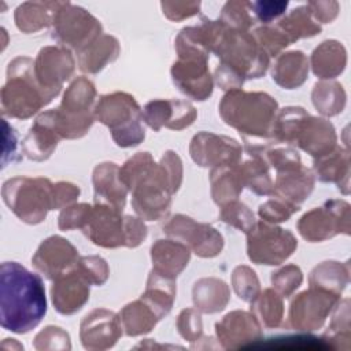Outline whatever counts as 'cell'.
I'll return each instance as SVG.
<instances>
[{
  "label": "cell",
  "mask_w": 351,
  "mask_h": 351,
  "mask_svg": "<svg viewBox=\"0 0 351 351\" xmlns=\"http://www.w3.org/2000/svg\"><path fill=\"white\" fill-rule=\"evenodd\" d=\"M119 177L129 192L136 214L144 221L165 218L171 195L182 182V162L174 151H166L156 163L149 152H137L119 167Z\"/></svg>",
  "instance_id": "6da1fadb"
},
{
  "label": "cell",
  "mask_w": 351,
  "mask_h": 351,
  "mask_svg": "<svg viewBox=\"0 0 351 351\" xmlns=\"http://www.w3.org/2000/svg\"><path fill=\"white\" fill-rule=\"evenodd\" d=\"M47 313L41 277L18 262L0 267V324L3 329L23 335L34 329Z\"/></svg>",
  "instance_id": "7a4b0ae2"
},
{
  "label": "cell",
  "mask_w": 351,
  "mask_h": 351,
  "mask_svg": "<svg viewBox=\"0 0 351 351\" xmlns=\"http://www.w3.org/2000/svg\"><path fill=\"white\" fill-rule=\"evenodd\" d=\"M277 110V101L270 95L243 89L228 90L219 103V115L223 122L244 138H269Z\"/></svg>",
  "instance_id": "3957f363"
},
{
  "label": "cell",
  "mask_w": 351,
  "mask_h": 351,
  "mask_svg": "<svg viewBox=\"0 0 351 351\" xmlns=\"http://www.w3.org/2000/svg\"><path fill=\"white\" fill-rule=\"evenodd\" d=\"M96 89L92 81L77 77L66 89L59 107L41 112L37 119L45 123L62 138L85 136L95 121Z\"/></svg>",
  "instance_id": "277c9868"
},
{
  "label": "cell",
  "mask_w": 351,
  "mask_h": 351,
  "mask_svg": "<svg viewBox=\"0 0 351 351\" xmlns=\"http://www.w3.org/2000/svg\"><path fill=\"white\" fill-rule=\"evenodd\" d=\"M53 97L40 85L33 59L16 56L8 63L5 84L0 92L1 114L4 117L27 119L51 103Z\"/></svg>",
  "instance_id": "5b68a950"
},
{
  "label": "cell",
  "mask_w": 351,
  "mask_h": 351,
  "mask_svg": "<svg viewBox=\"0 0 351 351\" xmlns=\"http://www.w3.org/2000/svg\"><path fill=\"white\" fill-rule=\"evenodd\" d=\"M211 52L218 56L221 66L244 81L265 75L270 63V58L262 51L251 33L229 29L223 23Z\"/></svg>",
  "instance_id": "8992f818"
},
{
  "label": "cell",
  "mask_w": 351,
  "mask_h": 351,
  "mask_svg": "<svg viewBox=\"0 0 351 351\" xmlns=\"http://www.w3.org/2000/svg\"><path fill=\"white\" fill-rule=\"evenodd\" d=\"M1 197L22 222L37 225L53 210V184L45 177L16 176L3 182Z\"/></svg>",
  "instance_id": "52a82bcc"
},
{
  "label": "cell",
  "mask_w": 351,
  "mask_h": 351,
  "mask_svg": "<svg viewBox=\"0 0 351 351\" xmlns=\"http://www.w3.org/2000/svg\"><path fill=\"white\" fill-rule=\"evenodd\" d=\"M143 110L136 99L126 92L103 95L95 104V119L108 126L118 147L138 145L144 137Z\"/></svg>",
  "instance_id": "ba28073f"
},
{
  "label": "cell",
  "mask_w": 351,
  "mask_h": 351,
  "mask_svg": "<svg viewBox=\"0 0 351 351\" xmlns=\"http://www.w3.org/2000/svg\"><path fill=\"white\" fill-rule=\"evenodd\" d=\"M52 38L78 53L101 36L100 22L81 7L58 3L52 15Z\"/></svg>",
  "instance_id": "9c48e42d"
},
{
  "label": "cell",
  "mask_w": 351,
  "mask_h": 351,
  "mask_svg": "<svg viewBox=\"0 0 351 351\" xmlns=\"http://www.w3.org/2000/svg\"><path fill=\"white\" fill-rule=\"evenodd\" d=\"M298 240L292 232L269 222H256L247 233V255L256 265L278 266L296 250Z\"/></svg>",
  "instance_id": "30bf717a"
},
{
  "label": "cell",
  "mask_w": 351,
  "mask_h": 351,
  "mask_svg": "<svg viewBox=\"0 0 351 351\" xmlns=\"http://www.w3.org/2000/svg\"><path fill=\"white\" fill-rule=\"evenodd\" d=\"M300 236L310 241L318 243L339 233H350V204L344 200H328L321 207L307 211L298 221Z\"/></svg>",
  "instance_id": "8fae6325"
},
{
  "label": "cell",
  "mask_w": 351,
  "mask_h": 351,
  "mask_svg": "<svg viewBox=\"0 0 351 351\" xmlns=\"http://www.w3.org/2000/svg\"><path fill=\"white\" fill-rule=\"evenodd\" d=\"M339 300L340 296L332 292L310 287L291 300L288 326L307 333L321 329Z\"/></svg>",
  "instance_id": "7c38bea8"
},
{
  "label": "cell",
  "mask_w": 351,
  "mask_h": 351,
  "mask_svg": "<svg viewBox=\"0 0 351 351\" xmlns=\"http://www.w3.org/2000/svg\"><path fill=\"white\" fill-rule=\"evenodd\" d=\"M163 232L170 239L188 245L200 258H214L223 248V237L215 228L184 214L174 215L163 226Z\"/></svg>",
  "instance_id": "4fadbf2b"
},
{
  "label": "cell",
  "mask_w": 351,
  "mask_h": 351,
  "mask_svg": "<svg viewBox=\"0 0 351 351\" xmlns=\"http://www.w3.org/2000/svg\"><path fill=\"white\" fill-rule=\"evenodd\" d=\"M189 154L196 165L214 169L240 163L243 148L228 136L200 132L192 137Z\"/></svg>",
  "instance_id": "5bb4252c"
},
{
  "label": "cell",
  "mask_w": 351,
  "mask_h": 351,
  "mask_svg": "<svg viewBox=\"0 0 351 351\" xmlns=\"http://www.w3.org/2000/svg\"><path fill=\"white\" fill-rule=\"evenodd\" d=\"M82 232L95 245L103 248L126 245L125 215H122V211L107 204L95 203Z\"/></svg>",
  "instance_id": "9a60e30c"
},
{
  "label": "cell",
  "mask_w": 351,
  "mask_h": 351,
  "mask_svg": "<svg viewBox=\"0 0 351 351\" xmlns=\"http://www.w3.org/2000/svg\"><path fill=\"white\" fill-rule=\"evenodd\" d=\"M123 333L119 315L107 308H96L80 324V340L85 350L104 351L117 344Z\"/></svg>",
  "instance_id": "2e32d148"
},
{
  "label": "cell",
  "mask_w": 351,
  "mask_h": 351,
  "mask_svg": "<svg viewBox=\"0 0 351 351\" xmlns=\"http://www.w3.org/2000/svg\"><path fill=\"white\" fill-rule=\"evenodd\" d=\"M215 336L223 350L250 348L263 336L262 325L251 311L234 310L215 324Z\"/></svg>",
  "instance_id": "e0dca14e"
},
{
  "label": "cell",
  "mask_w": 351,
  "mask_h": 351,
  "mask_svg": "<svg viewBox=\"0 0 351 351\" xmlns=\"http://www.w3.org/2000/svg\"><path fill=\"white\" fill-rule=\"evenodd\" d=\"M74 69V58L64 47H44L34 60V73L40 85L55 97L63 82L73 75Z\"/></svg>",
  "instance_id": "ac0fdd59"
},
{
  "label": "cell",
  "mask_w": 351,
  "mask_h": 351,
  "mask_svg": "<svg viewBox=\"0 0 351 351\" xmlns=\"http://www.w3.org/2000/svg\"><path fill=\"white\" fill-rule=\"evenodd\" d=\"M77 248L62 236H49L43 240L32 256V265L48 280H56L71 270L78 262Z\"/></svg>",
  "instance_id": "d6986e66"
},
{
  "label": "cell",
  "mask_w": 351,
  "mask_h": 351,
  "mask_svg": "<svg viewBox=\"0 0 351 351\" xmlns=\"http://www.w3.org/2000/svg\"><path fill=\"white\" fill-rule=\"evenodd\" d=\"M336 141L333 125L328 119L311 117L308 112L299 119L289 138L291 145H298L314 159L335 149Z\"/></svg>",
  "instance_id": "ffe728a7"
},
{
  "label": "cell",
  "mask_w": 351,
  "mask_h": 351,
  "mask_svg": "<svg viewBox=\"0 0 351 351\" xmlns=\"http://www.w3.org/2000/svg\"><path fill=\"white\" fill-rule=\"evenodd\" d=\"M207 62L202 58H178L173 63L171 78L181 93L199 101L211 96L214 81Z\"/></svg>",
  "instance_id": "44dd1931"
},
{
  "label": "cell",
  "mask_w": 351,
  "mask_h": 351,
  "mask_svg": "<svg viewBox=\"0 0 351 351\" xmlns=\"http://www.w3.org/2000/svg\"><path fill=\"white\" fill-rule=\"evenodd\" d=\"M143 121L155 132L162 128L182 130L191 126L196 117V108L186 100L156 99L148 101L143 108Z\"/></svg>",
  "instance_id": "7402d4cb"
},
{
  "label": "cell",
  "mask_w": 351,
  "mask_h": 351,
  "mask_svg": "<svg viewBox=\"0 0 351 351\" xmlns=\"http://www.w3.org/2000/svg\"><path fill=\"white\" fill-rule=\"evenodd\" d=\"M90 282L78 270L77 265L53 280L51 298L55 310L63 315H71L80 311L89 300Z\"/></svg>",
  "instance_id": "603a6c76"
},
{
  "label": "cell",
  "mask_w": 351,
  "mask_h": 351,
  "mask_svg": "<svg viewBox=\"0 0 351 351\" xmlns=\"http://www.w3.org/2000/svg\"><path fill=\"white\" fill-rule=\"evenodd\" d=\"M95 203L107 204L119 211L125 208L128 188L119 177V166L114 162H104L93 169L92 176Z\"/></svg>",
  "instance_id": "cb8c5ba5"
},
{
  "label": "cell",
  "mask_w": 351,
  "mask_h": 351,
  "mask_svg": "<svg viewBox=\"0 0 351 351\" xmlns=\"http://www.w3.org/2000/svg\"><path fill=\"white\" fill-rule=\"evenodd\" d=\"M315 177L313 170L300 165L298 167L278 171L273 182V196L291 204L299 206L310 196L314 189Z\"/></svg>",
  "instance_id": "d4e9b609"
},
{
  "label": "cell",
  "mask_w": 351,
  "mask_h": 351,
  "mask_svg": "<svg viewBox=\"0 0 351 351\" xmlns=\"http://www.w3.org/2000/svg\"><path fill=\"white\" fill-rule=\"evenodd\" d=\"M191 250L181 241L173 239H159L151 245L152 270L169 278L177 276L188 266Z\"/></svg>",
  "instance_id": "484cf974"
},
{
  "label": "cell",
  "mask_w": 351,
  "mask_h": 351,
  "mask_svg": "<svg viewBox=\"0 0 351 351\" xmlns=\"http://www.w3.org/2000/svg\"><path fill=\"white\" fill-rule=\"evenodd\" d=\"M247 143V141H245ZM245 151L248 158L239 163V170L244 186L259 196H269L273 193V180L269 174V165L256 149L255 144L247 143Z\"/></svg>",
  "instance_id": "4316f807"
},
{
  "label": "cell",
  "mask_w": 351,
  "mask_h": 351,
  "mask_svg": "<svg viewBox=\"0 0 351 351\" xmlns=\"http://www.w3.org/2000/svg\"><path fill=\"white\" fill-rule=\"evenodd\" d=\"M308 75V60L302 51H291L277 56L271 67L273 81L284 89H295L304 84Z\"/></svg>",
  "instance_id": "83f0119b"
},
{
  "label": "cell",
  "mask_w": 351,
  "mask_h": 351,
  "mask_svg": "<svg viewBox=\"0 0 351 351\" xmlns=\"http://www.w3.org/2000/svg\"><path fill=\"white\" fill-rule=\"evenodd\" d=\"M195 308L200 313L214 314L222 311L230 299V291L225 281L215 277H204L192 288Z\"/></svg>",
  "instance_id": "f1b7e54d"
},
{
  "label": "cell",
  "mask_w": 351,
  "mask_h": 351,
  "mask_svg": "<svg viewBox=\"0 0 351 351\" xmlns=\"http://www.w3.org/2000/svg\"><path fill=\"white\" fill-rule=\"evenodd\" d=\"M314 171L322 182H336L344 195L348 193L350 160L348 151L336 147L330 152L314 159Z\"/></svg>",
  "instance_id": "f546056e"
},
{
  "label": "cell",
  "mask_w": 351,
  "mask_h": 351,
  "mask_svg": "<svg viewBox=\"0 0 351 351\" xmlns=\"http://www.w3.org/2000/svg\"><path fill=\"white\" fill-rule=\"evenodd\" d=\"M119 319L123 333L134 337L149 333L162 318L151 304L140 298L122 308L119 313Z\"/></svg>",
  "instance_id": "4dcf8cb0"
},
{
  "label": "cell",
  "mask_w": 351,
  "mask_h": 351,
  "mask_svg": "<svg viewBox=\"0 0 351 351\" xmlns=\"http://www.w3.org/2000/svg\"><path fill=\"white\" fill-rule=\"evenodd\" d=\"M121 52L119 43L115 37L101 34L85 51L78 53V67L88 74L101 71L108 63L114 62Z\"/></svg>",
  "instance_id": "1f68e13d"
},
{
  "label": "cell",
  "mask_w": 351,
  "mask_h": 351,
  "mask_svg": "<svg viewBox=\"0 0 351 351\" xmlns=\"http://www.w3.org/2000/svg\"><path fill=\"white\" fill-rule=\"evenodd\" d=\"M310 60L313 73L317 77L322 80L335 78L346 67V49L339 41L326 40L313 51Z\"/></svg>",
  "instance_id": "d6a6232c"
},
{
  "label": "cell",
  "mask_w": 351,
  "mask_h": 351,
  "mask_svg": "<svg viewBox=\"0 0 351 351\" xmlns=\"http://www.w3.org/2000/svg\"><path fill=\"white\" fill-rule=\"evenodd\" d=\"M210 184L213 200L218 206H222L230 200H236L244 188L239 163L211 169Z\"/></svg>",
  "instance_id": "836d02e7"
},
{
  "label": "cell",
  "mask_w": 351,
  "mask_h": 351,
  "mask_svg": "<svg viewBox=\"0 0 351 351\" xmlns=\"http://www.w3.org/2000/svg\"><path fill=\"white\" fill-rule=\"evenodd\" d=\"M59 137L43 122L34 119L27 134L22 140V154L30 160H47L55 151Z\"/></svg>",
  "instance_id": "e575fe53"
},
{
  "label": "cell",
  "mask_w": 351,
  "mask_h": 351,
  "mask_svg": "<svg viewBox=\"0 0 351 351\" xmlns=\"http://www.w3.org/2000/svg\"><path fill=\"white\" fill-rule=\"evenodd\" d=\"M176 293L177 288L174 278H169L156 273L155 270H151L147 280L145 292L140 298L151 304L158 311L160 318H163L170 313Z\"/></svg>",
  "instance_id": "d590c367"
},
{
  "label": "cell",
  "mask_w": 351,
  "mask_h": 351,
  "mask_svg": "<svg viewBox=\"0 0 351 351\" xmlns=\"http://www.w3.org/2000/svg\"><path fill=\"white\" fill-rule=\"evenodd\" d=\"M350 280L348 263H340L336 261H325L315 266L308 277L310 287L319 288L332 292L337 296L341 295L343 289Z\"/></svg>",
  "instance_id": "8d00e7d4"
},
{
  "label": "cell",
  "mask_w": 351,
  "mask_h": 351,
  "mask_svg": "<svg viewBox=\"0 0 351 351\" xmlns=\"http://www.w3.org/2000/svg\"><path fill=\"white\" fill-rule=\"evenodd\" d=\"M251 313L263 328H278L284 318L282 298L274 289L266 288L251 302Z\"/></svg>",
  "instance_id": "74e56055"
},
{
  "label": "cell",
  "mask_w": 351,
  "mask_h": 351,
  "mask_svg": "<svg viewBox=\"0 0 351 351\" xmlns=\"http://www.w3.org/2000/svg\"><path fill=\"white\" fill-rule=\"evenodd\" d=\"M58 3H23L15 10L16 27L23 33H34L52 23Z\"/></svg>",
  "instance_id": "f35d334b"
},
{
  "label": "cell",
  "mask_w": 351,
  "mask_h": 351,
  "mask_svg": "<svg viewBox=\"0 0 351 351\" xmlns=\"http://www.w3.org/2000/svg\"><path fill=\"white\" fill-rule=\"evenodd\" d=\"M311 100L318 112L333 117L343 111L346 106V92L339 82L321 81L314 85Z\"/></svg>",
  "instance_id": "ab89813d"
},
{
  "label": "cell",
  "mask_w": 351,
  "mask_h": 351,
  "mask_svg": "<svg viewBox=\"0 0 351 351\" xmlns=\"http://www.w3.org/2000/svg\"><path fill=\"white\" fill-rule=\"evenodd\" d=\"M348 299L337 302L335 313L322 337L326 340L330 350H350V308Z\"/></svg>",
  "instance_id": "60d3db41"
},
{
  "label": "cell",
  "mask_w": 351,
  "mask_h": 351,
  "mask_svg": "<svg viewBox=\"0 0 351 351\" xmlns=\"http://www.w3.org/2000/svg\"><path fill=\"white\" fill-rule=\"evenodd\" d=\"M307 5L292 10L287 16L278 22V27L287 34L291 43L299 38L313 37L321 32V26L313 21Z\"/></svg>",
  "instance_id": "b9f144b4"
},
{
  "label": "cell",
  "mask_w": 351,
  "mask_h": 351,
  "mask_svg": "<svg viewBox=\"0 0 351 351\" xmlns=\"http://www.w3.org/2000/svg\"><path fill=\"white\" fill-rule=\"evenodd\" d=\"M250 348H267V350H330L326 340L322 336H313V335H289V336H278L270 337L266 341L261 339Z\"/></svg>",
  "instance_id": "7bdbcfd3"
},
{
  "label": "cell",
  "mask_w": 351,
  "mask_h": 351,
  "mask_svg": "<svg viewBox=\"0 0 351 351\" xmlns=\"http://www.w3.org/2000/svg\"><path fill=\"white\" fill-rule=\"evenodd\" d=\"M219 219L244 233H248L256 223L254 213L237 199L221 206Z\"/></svg>",
  "instance_id": "ee69618b"
},
{
  "label": "cell",
  "mask_w": 351,
  "mask_h": 351,
  "mask_svg": "<svg viewBox=\"0 0 351 351\" xmlns=\"http://www.w3.org/2000/svg\"><path fill=\"white\" fill-rule=\"evenodd\" d=\"M232 287L236 292V295L244 300V302H252L255 296L261 292L259 280L256 277V273L245 266H237L232 273Z\"/></svg>",
  "instance_id": "f6af8a7d"
},
{
  "label": "cell",
  "mask_w": 351,
  "mask_h": 351,
  "mask_svg": "<svg viewBox=\"0 0 351 351\" xmlns=\"http://www.w3.org/2000/svg\"><path fill=\"white\" fill-rule=\"evenodd\" d=\"M252 36L269 58L278 56V53L291 44L287 34L278 26H261Z\"/></svg>",
  "instance_id": "bcb514c9"
},
{
  "label": "cell",
  "mask_w": 351,
  "mask_h": 351,
  "mask_svg": "<svg viewBox=\"0 0 351 351\" xmlns=\"http://www.w3.org/2000/svg\"><path fill=\"white\" fill-rule=\"evenodd\" d=\"M33 347L37 351H63L71 348V341L69 333L63 328L48 325L36 335L33 340Z\"/></svg>",
  "instance_id": "7dc6e473"
},
{
  "label": "cell",
  "mask_w": 351,
  "mask_h": 351,
  "mask_svg": "<svg viewBox=\"0 0 351 351\" xmlns=\"http://www.w3.org/2000/svg\"><path fill=\"white\" fill-rule=\"evenodd\" d=\"M303 273L296 265H285L271 273V285L281 298H289L302 284Z\"/></svg>",
  "instance_id": "c3c4849f"
},
{
  "label": "cell",
  "mask_w": 351,
  "mask_h": 351,
  "mask_svg": "<svg viewBox=\"0 0 351 351\" xmlns=\"http://www.w3.org/2000/svg\"><path fill=\"white\" fill-rule=\"evenodd\" d=\"M250 3L245 1H229L222 8L221 14V22L228 26L229 29L234 30H243L248 32L251 25L254 23V19L250 15Z\"/></svg>",
  "instance_id": "681fc988"
},
{
  "label": "cell",
  "mask_w": 351,
  "mask_h": 351,
  "mask_svg": "<svg viewBox=\"0 0 351 351\" xmlns=\"http://www.w3.org/2000/svg\"><path fill=\"white\" fill-rule=\"evenodd\" d=\"M300 207L291 204L280 197H273L262 203L258 208V214L262 218V221L269 223H277L288 221L296 211H299Z\"/></svg>",
  "instance_id": "f907efd6"
},
{
  "label": "cell",
  "mask_w": 351,
  "mask_h": 351,
  "mask_svg": "<svg viewBox=\"0 0 351 351\" xmlns=\"http://www.w3.org/2000/svg\"><path fill=\"white\" fill-rule=\"evenodd\" d=\"M177 329L182 339L196 343L203 337V322L200 311L196 308H184L177 317Z\"/></svg>",
  "instance_id": "816d5d0a"
},
{
  "label": "cell",
  "mask_w": 351,
  "mask_h": 351,
  "mask_svg": "<svg viewBox=\"0 0 351 351\" xmlns=\"http://www.w3.org/2000/svg\"><path fill=\"white\" fill-rule=\"evenodd\" d=\"M92 207L88 203H78V204H70L64 207L59 215L58 226L60 230H71V229H84L90 213Z\"/></svg>",
  "instance_id": "f5cc1de1"
},
{
  "label": "cell",
  "mask_w": 351,
  "mask_h": 351,
  "mask_svg": "<svg viewBox=\"0 0 351 351\" xmlns=\"http://www.w3.org/2000/svg\"><path fill=\"white\" fill-rule=\"evenodd\" d=\"M78 270L85 276L90 285H103L110 274L107 262L97 255L80 256L77 262Z\"/></svg>",
  "instance_id": "db71d44e"
},
{
  "label": "cell",
  "mask_w": 351,
  "mask_h": 351,
  "mask_svg": "<svg viewBox=\"0 0 351 351\" xmlns=\"http://www.w3.org/2000/svg\"><path fill=\"white\" fill-rule=\"evenodd\" d=\"M251 11L262 23H269L282 15L288 7V1H254L250 3Z\"/></svg>",
  "instance_id": "11a10c76"
},
{
  "label": "cell",
  "mask_w": 351,
  "mask_h": 351,
  "mask_svg": "<svg viewBox=\"0 0 351 351\" xmlns=\"http://www.w3.org/2000/svg\"><path fill=\"white\" fill-rule=\"evenodd\" d=\"M80 196V188L75 184L60 181L53 184V210L71 204Z\"/></svg>",
  "instance_id": "9f6ffc18"
},
{
  "label": "cell",
  "mask_w": 351,
  "mask_h": 351,
  "mask_svg": "<svg viewBox=\"0 0 351 351\" xmlns=\"http://www.w3.org/2000/svg\"><path fill=\"white\" fill-rule=\"evenodd\" d=\"M125 226H126V245L129 248L138 247L147 237V226L143 219L138 217L125 215Z\"/></svg>",
  "instance_id": "6f0895ef"
}]
</instances>
